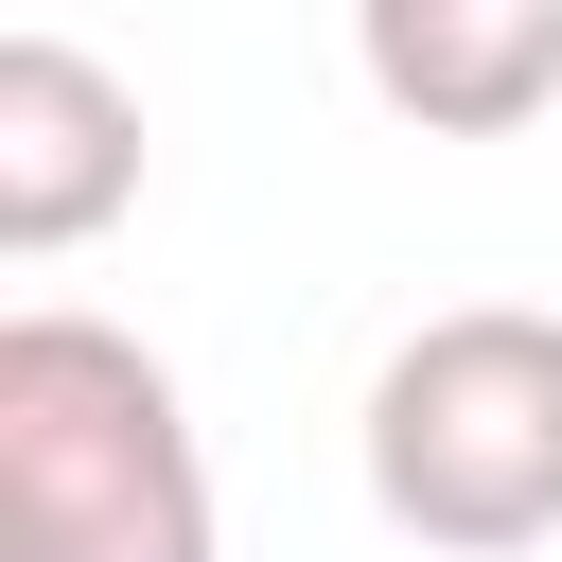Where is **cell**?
<instances>
[{
    "mask_svg": "<svg viewBox=\"0 0 562 562\" xmlns=\"http://www.w3.org/2000/svg\"><path fill=\"white\" fill-rule=\"evenodd\" d=\"M0 562H228L211 439L123 316H0Z\"/></svg>",
    "mask_w": 562,
    "mask_h": 562,
    "instance_id": "cell-1",
    "label": "cell"
},
{
    "mask_svg": "<svg viewBox=\"0 0 562 562\" xmlns=\"http://www.w3.org/2000/svg\"><path fill=\"white\" fill-rule=\"evenodd\" d=\"M140 211V88L70 35H0V263H70Z\"/></svg>",
    "mask_w": 562,
    "mask_h": 562,
    "instance_id": "cell-3",
    "label": "cell"
},
{
    "mask_svg": "<svg viewBox=\"0 0 562 562\" xmlns=\"http://www.w3.org/2000/svg\"><path fill=\"white\" fill-rule=\"evenodd\" d=\"M369 509L439 562L562 544V316L544 299H457L369 369Z\"/></svg>",
    "mask_w": 562,
    "mask_h": 562,
    "instance_id": "cell-2",
    "label": "cell"
},
{
    "mask_svg": "<svg viewBox=\"0 0 562 562\" xmlns=\"http://www.w3.org/2000/svg\"><path fill=\"white\" fill-rule=\"evenodd\" d=\"M351 70L422 140H527L562 105V0H351Z\"/></svg>",
    "mask_w": 562,
    "mask_h": 562,
    "instance_id": "cell-4",
    "label": "cell"
}]
</instances>
